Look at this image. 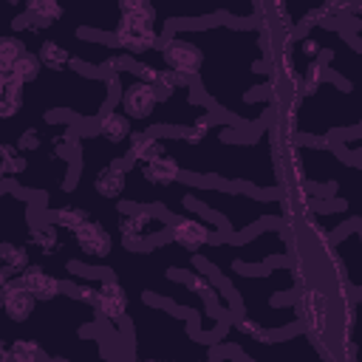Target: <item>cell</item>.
Segmentation results:
<instances>
[{"label":"cell","instance_id":"obj_1","mask_svg":"<svg viewBox=\"0 0 362 362\" xmlns=\"http://www.w3.org/2000/svg\"><path fill=\"white\" fill-rule=\"evenodd\" d=\"M161 232H170V223L153 209H124L119 215V235L130 252H147Z\"/></svg>","mask_w":362,"mask_h":362},{"label":"cell","instance_id":"obj_2","mask_svg":"<svg viewBox=\"0 0 362 362\" xmlns=\"http://www.w3.org/2000/svg\"><path fill=\"white\" fill-rule=\"evenodd\" d=\"M158 48H161V57H164L167 71H173L184 82H189L192 76H198V71L204 65V51L195 42L181 40V37H164Z\"/></svg>","mask_w":362,"mask_h":362},{"label":"cell","instance_id":"obj_3","mask_svg":"<svg viewBox=\"0 0 362 362\" xmlns=\"http://www.w3.org/2000/svg\"><path fill=\"white\" fill-rule=\"evenodd\" d=\"M161 34L156 25H144V23H127V20H119L116 28H113V42L127 51V54H147L153 48L161 45Z\"/></svg>","mask_w":362,"mask_h":362},{"label":"cell","instance_id":"obj_4","mask_svg":"<svg viewBox=\"0 0 362 362\" xmlns=\"http://www.w3.org/2000/svg\"><path fill=\"white\" fill-rule=\"evenodd\" d=\"M105 320L110 322H122L127 314V291L122 288V283L113 274H105L96 286V305H93Z\"/></svg>","mask_w":362,"mask_h":362},{"label":"cell","instance_id":"obj_5","mask_svg":"<svg viewBox=\"0 0 362 362\" xmlns=\"http://www.w3.org/2000/svg\"><path fill=\"white\" fill-rule=\"evenodd\" d=\"M71 235H74L76 246H79L88 257H107V255L113 252V238H110L107 229H105L99 221H93V218H88L85 223H79Z\"/></svg>","mask_w":362,"mask_h":362},{"label":"cell","instance_id":"obj_6","mask_svg":"<svg viewBox=\"0 0 362 362\" xmlns=\"http://www.w3.org/2000/svg\"><path fill=\"white\" fill-rule=\"evenodd\" d=\"M158 96L153 90V85L133 79L124 90H122V110L127 119H150V113L156 110Z\"/></svg>","mask_w":362,"mask_h":362},{"label":"cell","instance_id":"obj_7","mask_svg":"<svg viewBox=\"0 0 362 362\" xmlns=\"http://www.w3.org/2000/svg\"><path fill=\"white\" fill-rule=\"evenodd\" d=\"M170 238H173L181 249L195 252V249H201V246H206V243L212 240V226L204 223V221H198V218L184 215V218H175V221L170 223Z\"/></svg>","mask_w":362,"mask_h":362},{"label":"cell","instance_id":"obj_8","mask_svg":"<svg viewBox=\"0 0 362 362\" xmlns=\"http://www.w3.org/2000/svg\"><path fill=\"white\" fill-rule=\"evenodd\" d=\"M17 283L34 297V300H54L62 294V280H57L54 274H48L40 266H28L17 274Z\"/></svg>","mask_w":362,"mask_h":362},{"label":"cell","instance_id":"obj_9","mask_svg":"<svg viewBox=\"0 0 362 362\" xmlns=\"http://www.w3.org/2000/svg\"><path fill=\"white\" fill-rule=\"evenodd\" d=\"M3 311H6V317L11 320V322H25L31 314H34V305H37V300L17 283V277L3 288Z\"/></svg>","mask_w":362,"mask_h":362},{"label":"cell","instance_id":"obj_10","mask_svg":"<svg viewBox=\"0 0 362 362\" xmlns=\"http://www.w3.org/2000/svg\"><path fill=\"white\" fill-rule=\"evenodd\" d=\"M300 308H303V317L308 320L311 331L317 337H325L328 331V300L320 288H305L303 297H300Z\"/></svg>","mask_w":362,"mask_h":362},{"label":"cell","instance_id":"obj_11","mask_svg":"<svg viewBox=\"0 0 362 362\" xmlns=\"http://www.w3.org/2000/svg\"><path fill=\"white\" fill-rule=\"evenodd\" d=\"M161 156H164L161 139H156L150 133H130L127 136V150H124L127 164H150Z\"/></svg>","mask_w":362,"mask_h":362},{"label":"cell","instance_id":"obj_12","mask_svg":"<svg viewBox=\"0 0 362 362\" xmlns=\"http://www.w3.org/2000/svg\"><path fill=\"white\" fill-rule=\"evenodd\" d=\"M124 187H127V167L119 164V161L105 164V167L96 173V178H93V189H96L102 198H107V201L119 198V195L124 192Z\"/></svg>","mask_w":362,"mask_h":362},{"label":"cell","instance_id":"obj_13","mask_svg":"<svg viewBox=\"0 0 362 362\" xmlns=\"http://www.w3.org/2000/svg\"><path fill=\"white\" fill-rule=\"evenodd\" d=\"M31 31H42L48 25H54L59 17H62V6L54 3V0H28L25 8H23Z\"/></svg>","mask_w":362,"mask_h":362},{"label":"cell","instance_id":"obj_14","mask_svg":"<svg viewBox=\"0 0 362 362\" xmlns=\"http://www.w3.org/2000/svg\"><path fill=\"white\" fill-rule=\"evenodd\" d=\"M141 173H144V178H147L150 184H156V187H170V184H175V181L181 178V164H178L173 156H161V158H156V161H150V164H141Z\"/></svg>","mask_w":362,"mask_h":362},{"label":"cell","instance_id":"obj_15","mask_svg":"<svg viewBox=\"0 0 362 362\" xmlns=\"http://www.w3.org/2000/svg\"><path fill=\"white\" fill-rule=\"evenodd\" d=\"M23 107V85L0 71V119H11Z\"/></svg>","mask_w":362,"mask_h":362},{"label":"cell","instance_id":"obj_16","mask_svg":"<svg viewBox=\"0 0 362 362\" xmlns=\"http://www.w3.org/2000/svg\"><path fill=\"white\" fill-rule=\"evenodd\" d=\"M99 136H102L105 141H113V144L124 141V139L130 136V119H127L124 113H119V110H107V113L99 119Z\"/></svg>","mask_w":362,"mask_h":362},{"label":"cell","instance_id":"obj_17","mask_svg":"<svg viewBox=\"0 0 362 362\" xmlns=\"http://www.w3.org/2000/svg\"><path fill=\"white\" fill-rule=\"evenodd\" d=\"M31 243L42 252V255H57L62 249V240H59V226L54 221H45V223H37L31 226Z\"/></svg>","mask_w":362,"mask_h":362},{"label":"cell","instance_id":"obj_18","mask_svg":"<svg viewBox=\"0 0 362 362\" xmlns=\"http://www.w3.org/2000/svg\"><path fill=\"white\" fill-rule=\"evenodd\" d=\"M37 59H40V65H45V68H51V71H62L74 57H71V51H68L65 45H59L57 40H42L40 48H37Z\"/></svg>","mask_w":362,"mask_h":362},{"label":"cell","instance_id":"obj_19","mask_svg":"<svg viewBox=\"0 0 362 362\" xmlns=\"http://www.w3.org/2000/svg\"><path fill=\"white\" fill-rule=\"evenodd\" d=\"M8 76H11L17 85H28V82H34V79L40 76V59H37V54L23 51V54L14 59V65L8 68Z\"/></svg>","mask_w":362,"mask_h":362},{"label":"cell","instance_id":"obj_20","mask_svg":"<svg viewBox=\"0 0 362 362\" xmlns=\"http://www.w3.org/2000/svg\"><path fill=\"white\" fill-rule=\"evenodd\" d=\"M119 14L127 23H144V25H156V8L144 0H122L119 3Z\"/></svg>","mask_w":362,"mask_h":362},{"label":"cell","instance_id":"obj_21","mask_svg":"<svg viewBox=\"0 0 362 362\" xmlns=\"http://www.w3.org/2000/svg\"><path fill=\"white\" fill-rule=\"evenodd\" d=\"M0 263L8 269V272H23V269H28L31 263H28V249L25 246H20V243H0Z\"/></svg>","mask_w":362,"mask_h":362},{"label":"cell","instance_id":"obj_22","mask_svg":"<svg viewBox=\"0 0 362 362\" xmlns=\"http://www.w3.org/2000/svg\"><path fill=\"white\" fill-rule=\"evenodd\" d=\"M62 294L68 300H76V303H85V305H96V286H90V283L62 280Z\"/></svg>","mask_w":362,"mask_h":362},{"label":"cell","instance_id":"obj_23","mask_svg":"<svg viewBox=\"0 0 362 362\" xmlns=\"http://www.w3.org/2000/svg\"><path fill=\"white\" fill-rule=\"evenodd\" d=\"M8 351H11V362H42V348L34 339H14Z\"/></svg>","mask_w":362,"mask_h":362},{"label":"cell","instance_id":"obj_24","mask_svg":"<svg viewBox=\"0 0 362 362\" xmlns=\"http://www.w3.org/2000/svg\"><path fill=\"white\" fill-rule=\"evenodd\" d=\"M90 215H88V209H82V206H59L57 212H54V223L59 226V229H68V232H74L79 223H85Z\"/></svg>","mask_w":362,"mask_h":362},{"label":"cell","instance_id":"obj_25","mask_svg":"<svg viewBox=\"0 0 362 362\" xmlns=\"http://www.w3.org/2000/svg\"><path fill=\"white\" fill-rule=\"evenodd\" d=\"M25 51V45H23V40H17V37H0V71L3 74H8V68L14 65V59L20 57Z\"/></svg>","mask_w":362,"mask_h":362},{"label":"cell","instance_id":"obj_26","mask_svg":"<svg viewBox=\"0 0 362 362\" xmlns=\"http://www.w3.org/2000/svg\"><path fill=\"white\" fill-rule=\"evenodd\" d=\"M184 283H187L198 297L218 300V291H215V286H212V280H209L206 274H201V272H187V274H184Z\"/></svg>","mask_w":362,"mask_h":362},{"label":"cell","instance_id":"obj_27","mask_svg":"<svg viewBox=\"0 0 362 362\" xmlns=\"http://www.w3.org/2000/svg\"><path fill=\"white\" fill-rule=\"evenodd\" d=\"M209 133V116L204 113V116H198L189 127H184L181 130V139L184 141H189V144H198V141H204V136Z\"/></svg>","mask_w":362,"mask_h":362},{"label":"cell","instance_id":"obj_28","mask_svg":"<svg viewBox=\"0 0 362 362\" xmlns=\"http://www.w3.org/2000/svg\"><path fill=\"white\" fill-rule=\"evenodd\" d=\"M40 144H42V139L37 136V130L34 127H28V130H23L20 136H17V153H34V150H40Z\"/></svg>","mask_w":362,"mask_h":362},{"label":"cell","instance_id":"obj_29","mask_svg":"<svg viewBox=\"0 0 362 362\" xmlns=\"http://www.w3.org/2000/svg\"><path fill=\"white\" fill-rule=\"evenodd\" d=\"M235 328L240 331V334H246V337H255V339H260V342H269V331L263 328V325H257L255 320H235Z\"/></svg>","mask_w":362,"mask_h":362},{"label":"cell","instance_id":"obj_30","mask_svg":"<svg viewBox=\"0 0 362 362\" xmlns=\"http://www.w3.org/2000/svg\"><path fill=\"white\" fill-rule=\"evenodd\" d=\"M303 54H305V57L314 62V59L320 57V42H317L314 37H305V40H303Z\"/></svg>","mask_w":362,"mask_h":362},{"label":"cell","instance_id":"obj_31","mask_svg":"<svg viewBox=\"0 0 362 362\" xmlns=\"http://www.w3.org/2000/svg\"><path fill=\"white\" fill-rule=\"evenodd\" d=\"M0 362H11V351H8V345L0 339Z\"/></svg>","mask_w":362,"mask_h":362},{"label":"cell","instance_id":"obj_32","mask_svg":"<svg viewBox=\"0 0 362 362\" xmlns=\"http://www.w3.org/2000/svg\"><path fill=\"white\" fill-rule=\"evenodd\" d=\"M0 303H3V288H0Z\"/></svg>","mask_w":362,"mask_h":362}]
</instances>
